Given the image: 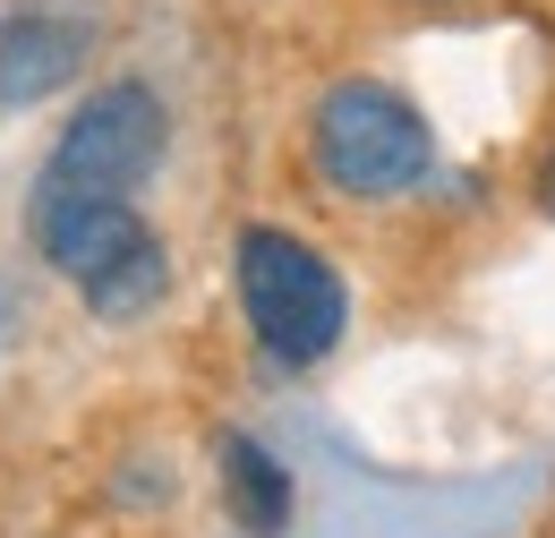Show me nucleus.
<instances>
[{"mask_svg":"<svg viewBox=\"0 0 555 538\" xmlns=\"http://www.w3.org/2000/svg\"><path fill=\"white\" fill-rule=\"evenodd\" d=\"M231 282L248 308V334L274 368H317L350 325V291L308 240H291L274 222H248L231 248Z\"/></svg>","mask_w":555,"mask_h":538,"instance_id":"nucleus-2","label":"nucleus"},{"mask_svg":"<svg viewBox=\"0 0 555 538\" xmlns=\"http://www.w3.org/2000/svg\"><path fill=\"white\" fill-rule=\"evenodd\" d=\"M539 214H555V145H547V163H539Z\"/></svg>","mask_w":555,"mask_h":538,"instance_id":"nucleus-9","label":"nucleus"},{"mask_svg":"<svg viewBox=\"0 0 555 538\" xmlns=\"http://www.w3.org/2000/svg\"><path fill=\"white\" fill-rule=\"evenodd\" d=\"M103 43V9L94 0H17L0 17V103H43L69 77H86Z\"/></svg>","mask_w":555,"mask_h":538,"instance_id":"nucleus-4","label":"nucleus"},{"mask_svg":"<svg viewBox=\"0 0 555 538\" xmlns=\"http://www.w3.org/2000/svg\"><path fill=\"white\" fill-rule=\"evenodd\" d=\"M163 145H171V112L145 77H103L86 103L69 112V129L52 145L43 180L61 189H94V197H138L145 180L163 171Z\"/></svg>","mask_w":555,"mask_h":538,"instance_id":"nucleus-3","label":"nucleus"},{"mask_svg":"<svg viewBox=\"0 0 555 538\" xmlns=\"http://www.w3.org/2000/svg\"><path fill=\"white\" fill-rule=\"evenodd\" d=\"M9 342H17V291L0 282V350H9Z\"/></svg>","mask_w":555,"mask_h":538,"instance_id":"nucleus-8","label":"nucleus"},{"mask_svg":"<svg viewBox=\"0 0 555 538\" xmlns=\"http://www.w3.org/2000/svg\"><path fill=\"white\" fill-rule=\"evenodd\" d=\"M26 240H35V257H43L52 273L94 282L103 266H120V257L145 240V222H138L129 197H94V189L35 180V189H26Z\"/></svg>","mask_w":555,"mask_h":538,"instance_id":"nucleus-5","label":"nucleus"},{"mask_svg":"<svg viewBox=\"0 0 555 538\" xmlns=\"http://www.w3.org/2000/svg\"><path fill=\"white\" fill-rule=\"evenodd\" d=\"M427 9H444V0H427Z\"/></svg>","mask_w":555,"mask_h":538,"instance_id":"nucleus-10","label":"nucleus"},{"mask_svg":"<svg viewBox=\"0 0 555 538\" xmlns=\"http://www.w3.org/2000/svg\"><path fill=\"white\" fill-rule=\"evenodd\" d=\"M308 154H317L325 189H343L350 205H385V197H411L418 180L436 171V129L385 77H334L317 94Z\"/></svg>","mask_w":555,"mask_h":538,"instance_id":"nucleus-1","label":"nucleus"},{"mask_svg":"<svg viewBox=\"0 0 555 538\" xmlns=\"http://www.w3.org/2000/svg\"><path fill=\"white\" fill-rule=\"evenodd\" d=\"M214 462H222V504H231L240 530L248 538H282L291 530V471H282L257 436H222Z\"/></svg>","mask_w":555,"mask_h":538,"instance_id":"nucleus-6","label":"nucleus"},{"mask_svg":"<svg viewBox=\"0 0 555 538\" xmlns=\"http://www.w3.org/2000/svg\"><path fill=\"white\" fill-rule=\"evenodd\" d=\"M163 291H171V257H163V240H154V231H145L120 266H103L94 282H77L86 317H103V325H138V317H154V308H163Z\"/></svg>","mask_w":555,"mask_h":538,"instance_id":"nucleus-7","label":"nucleus"}]
</instances>
